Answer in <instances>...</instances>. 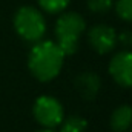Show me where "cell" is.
<instances>
[{
  "label": "cell",
  "mask_w": 132,
  "mask_h": 132,
  "mask_svg": "<svg viewBox=\"0 0 132 132\" xmlns=\"http://www.w3.org/2000/svg\"><path fill=\"white\" fill-rule=\"evenodd\" d=\"M115 42H117V34L111 26L97 25L89 32V43L100 54H106L112 51L115 46Z\"/></svg>",
  "instance_id": "6"
},
{
  "label": "cell",
  "mask_w": 132,
  "mask_h": 132,
  "mask_svg": "<svg viewBox=\"0 0 132 132\" xmlns=\"http://www.w3.org/2000/svg\"><path fill=\"white\" fill-rule=\"evenodd\" d=\"M132 125V108L131 106H120L111 117V126L115 132L126 131Z\"/></svg>",
  "instance_id": "8"
},
{
  "label": "cell",
  "mask_w": 132,
  "mask_h": 132,
  "mask_svg": "<svg viewBox=\"0 0 132 132\" xmlns=\"http://www.w3.org/2000/svg\"><path fill=\"white\" fill-rule=\"evenodd\" d=\"M86 129V120L83 117H69L62 125V132H85Z\"/></svg>",
  "instance_id": "9"
},
{
  "label": "cell",
  "mask_w": 132,
  "mask_h": 132,
  "mask_svg": "<svg viewBox=\"0 0 132 132\" xmlns=\"http://www.w3.org/2000/svg\"><path fill=\"white\" fill-rule=\"evenodd\" d=\"M85 20L81 15L75 12H66L63 14L55 26V34H57V45L63 51L65 55L74 54L77 49L78 37L85 31Z\"/></svg>",
  "instance_id": "2"
},
{
  "label": "cell",
  "mask_w": 132,
  "mask_h": 132,
  "mask_svg": "<svg viewBox=\"0 0 132 132\" xmlns=\"http://www.w3.org/2000/svg\"><path fill=\"white\" fill-rule=\"evenodd\" d=\"M109 72L118 85L132 88V52H118L109 63Z\"/></svg>",
  "instance_id": "5"
},
{
  "label": "cell",
  "mask_w": 132,
  "mask_h": 132,
  "mask_svg": "<svg viewBox=\"0 0 132 132\" xmlns=\"http://www.w3.org/2000/svg\"><path fill=\"white\" fill-rule=\"evenodd\" d=\"M75 86H77L78 92H80L86 100H92L97 95V92H98L100 80L95 74H92V72H85V74H81V75L77 77Z\"/></svg>",
  "instance_id": "7"
},
{
  "label": "cell",
  "mask_w": 132,
  "mask_h": 132,
  "mask_svg": "<svg viewBox=\"0 0 132 132\" xmlns=\"http://www.w3.org/2000/svg\"><path fill=\"white\" fill-rule=\"evenodd\" d=\"M89 9L94 12H106L112 6V0H89Z\"/></svg>",
  "instance_id": "12"
},
{
  "label": "cell",
  "mask_w": 132,
  "mask_h": 132,
  "mask_svg": "<svg viewBox=\"0 0 132 132\" xmlns=\"http://www.w3.org/2000/svg\"><path fill=\"white\" fill-rule=\"evenodd\" d=\"M65 54L60 46L54 42H40L31 49L29 54V69L34 75L42 80L48 81L57 77L63 65Z\"/></svg>",
  "instance_id": "1"
},
{
  "label": "cell",
  "mask_w": 132,
  "mask_h": 132,
  "mask_svg": "<svg viewBox=\"0 0 132 132\" xmlns=\"http://www.w3.org/2000/svg\"><path fill=\"white\" fill-rule=\"evenodd\" d=\"M40 132H52V131H40Z\"/></svg>",
  "instance_id": "14"
},
{
  "label": "cell",
  "mask_w": 132,
  "mask_h": 132,
  "mask_svg": "<svg viewBox=\"0 0 132 132\" xmlns=\"http://www.w3.org/2000/svg\"><path fill=\"white\" fill-rule=\"evenodd\" d=\"M117 14L123 20L132 22V0H118L117 2Z\"/></svg>",
  "instance_id": "11"
},
{
  "label": "cell",
  "mask_w": 132,
  "mask_h": 132,
  "mask_svg": "<svg viewBox=\"0 0 132 132\" xmlns=\"http://www.w3.org/2000/svg\"><path fill=\"white\" fill-rule=\"evenodd\" d=\"M14 26L17 32L28 42H37L46 31V23L43 15L31 6H23L17 11L14 17Z\"/></svg>",
  "instance_id": "3"
},
{
  "label": "cell",
  "mask_w": 132,
  "mask_h": 132,
  "mask_svg": "<svg viewBox=\"0 0 132 132\" xmlns=\"http://www.w3.org/2000/svg\"><path fill=\"white\" fill-rule=\"evenodd\" d=\"M120 42H121L123 45L131 46L132 45V32H123L121 35H120Z\"/></svg>",
  "instance_id": "13"
},
{
  "label": "cell",
  "mask_w": 132,
  "mask_h": 132,
  "mask_svg": "<svg viewBox=\"0 0 132 132\" xmlns=\"http://www.w3.org/2000/svg\"><path fill=\"white\" fill-rule=\"evenodd\" d=\"M34 117L46 128H54L63 121V108L52 97L43 95L34 103Z\"/></svg>",
  "instance_id": "4"
},
{
  "label": "cell",
  "mask_w": 132,
  "mask_h": 132,
  "mask_svg": "<svg viewBox=\"0 0 132 132\" xmlns=\"http://www.w3.org/2000/svg\"><path fill=\"white\" fill-rule=\"evenodd\" d=\"M38 3L48 12H60L68 6L69 0H38Z\"/></svg>",
  "instance_id": "10"
}]
</instances>
